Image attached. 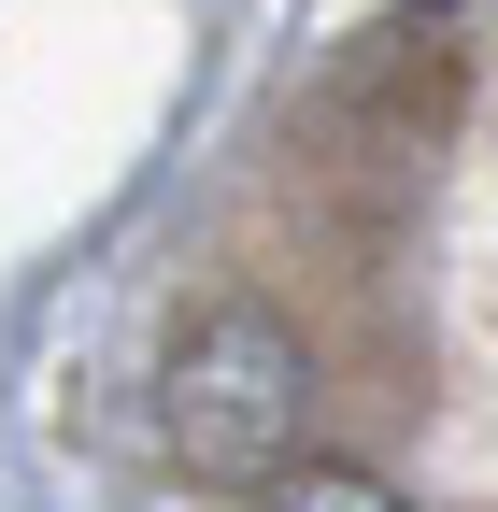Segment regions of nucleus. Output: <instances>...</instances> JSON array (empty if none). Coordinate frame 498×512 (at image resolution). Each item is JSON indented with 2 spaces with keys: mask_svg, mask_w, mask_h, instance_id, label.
<instances>
[{
  "mask_svg": "<svg viewBox=\"0 0 498 512\" xmlns=\"http://www.w3.org/2000/svg\"><path fill=\"white\" fill-rule=\"evenodd\" d=\"M157 427L200 484H271L314 427V342L285 328L271 299H214L171 328V370H157Z\"/></svg>",
  "mask_w": 498,
  "mask_h": 512,
  "instance_id": "f257e3e1",
  "label": "nucleus"
},
{
  "mask_svg": "<svg viewBox=\"0 0 498 512\" xmlns=\"http://www.w3.org/2000/svg\"><path fill=\"white\" fill-rule=\"evenodd\" d=\"M257 512H413L385 470H356V456H285L271 484H257Z\"/></svg>",
  "mask_w": 498,
  "mask_h": 512,
  "instance_id": "f03ea898",
  "label": "nucleus"
}]
</instances>
